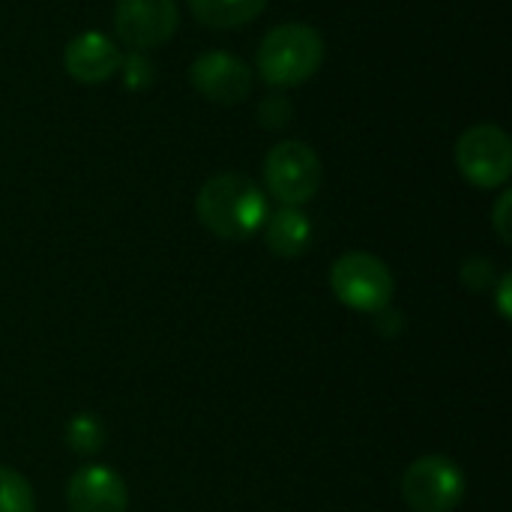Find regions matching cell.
<instances>
[{
  "mask_svg": "<svg viewBox=\"0 0 512 512\" xmlns=\"http://www.w3.org/2000/svg\"><path fill=\"white\" fill-rule=\"evenodd\" d=\"M510 192H504L501 198H498V207H495V231H498V237L504 240V243H510Z\"/></svg>",
  "mask_w": 512,
  "mask_h": 512,
  "instance_id": "16",
  "label": "cell"
},
{
  "mask_svg": "<svg viewBox=\"0 0 512 512\" xmlns=\"http://www.w3.org/2000/svg\"><path fill=\"white\" fill-rule=\"evenodd\" d=\"M180 24L174 0H117L114 33L132 51L165 45Z\"/></svg>",
  "mask_w": 512,
  "mask_h": 512,
  "instance_id": "7",
  "label": "cell"
},
{
  "mask_svg": "<svg viewBox=\"0 0 512 512\" xmlns=\"http://www.w3.org/2000/svg\"><path fill=\"white\" fill-rule=\"evenodd\" d=\"M189 78H192V87L204 99L219 102V105H237L252 90V72H249V66L240 57L225 54V51L201 54L192 63Z\"/></svg>",
  "mask_w": 512,
  "mask_h": 512,
  "instance_id": "8",
  "label": "cell"
},
{
  "mask_svg": "<svg viewBox=\"0 0 512 512\" xmlns=\"http://www.w3.org/2000/svg\"><path fill=\"white\" fill-rule=\"evenodd\" d=\"M192 15L213 30H231L267 9V0H189Z\"/></svg>",
  "mask_w": 512,
  "mask_h": 512,
  "instance_id": "12",
  "label": "cell"
},
{
  "mask_svg": "<svg viewBox=\"0 0 512 512\" xmlns=\"http://www.w3.org/2000/svg\"><path fill=\"white\" fill-rule=\"evenodd\" d=\"M498 306H501V315H504V318H510V276H504V279H501Z\"/></svg>",
  "mask_w": 512,
  "mask_h": 512,
  "instance_id": "17",
  "label": "cell"
},
{
  "mask_svg": "<svg viewBox=\"0 0 512 512\" xmlns=\"http://www.w3.org/2000/svg\"><path fill=\"white\" fill-rule=\"evenodd\" d=\"M0 512H36L30 483L18 471L3 465H0Z\"/></svg>",
  "mask_w": 512,
  "mask_h": 512,
  "instance_id": "14",
  "label": "cell"
},
{
  "mask_svg": "<svg viewBox=\"0 0 512 512\" xmlns=\"http://www.w3.org/2000/svg\"><path fill=\"white\" fill-rule=\"evenodd\" d=\"M150 78H153V72H150V66L144 63V57L132 54V57L126 60V87L141 90Z\"/></svg>",
  "mask_w": 512,
  "mask_h": 512,
  "instance_id": "15",
  "label": "cell"
},
{
  "mask_svg": "<svg viewBox=\"0 0 512 512\" xmlns=\"http://www.w3.org/2000/svg\"><path fill=\"white\" fill-rule=\"evenodd\" d=\"M195 213L210 234L222 240H246L261 231L270 210L267 195L255 180L243 174H216L201 186Z\"/></svg>",
  "mask_w": 512,
  "mask_h": 512,
  "instance_id": "1",
  "label": "cell"
},
{
  "mask_svg": "<svg viewBox=\"0 0 512 512\" xmlns=\"http://www.w3.org/2000/svg\"><path fill=\"white\" fill-rule=\"evenodd\" d=\"M63 66L69 78H75L78 84H102L123 66V57L108 36L87 30L66 45Z\"/></svg>",
  "mask_w": 512,
  "mask_h": 512,
  "instance_id": "10",
  "label": "cell"
},
{
  "mask_svg": "<svg viewBox=\"0 0 512 512\" xmlns=\"http://www.w3.org/2000/svg\"><path fill=\"white\" fill-rule=\"evenodd\" d=\"M63 441L75 456H96L105 444V426L96 414H72L63 429Z\"/></svg>",
  "mask_w": 512,
  "mask_h": 512,
  "instance_id": "13",
  "label": "cell"
},
{
  "mask_svg": "<svg viewBox=\"0 0 512 512\" xmlns=\"http://www.w3.org/2000/svg\"><path fill=\"white\" fill-rule=\"evenodd\" d=\"M330 288L342 306L375 315L393 303L396 279L381 258L369 252H348L336 258L330 270Z\"/></svg>",
  "mask_w": 512,
  "mask_h": 512,
  "instance_id": "3",
  "label": "cell"
},
{
  "mask_svg": "<svg viewBox=\"0 0 512 512\" xmlns=\"http://www.w3.org/2000/svg\"><path fill=\"white\" fill-rule=\"evenodd\" d=\"M402 498L414 512H453L465 498V474L447 456H423L405 471Z\"/></svg>",
  "mask_w": 512,
  "mask_h": 512,
  "instance_id": "6",
  "label": "cell"
},
{
  "mask_svg": "<svg viewBox=\"0 0 512 512\" xmlns=\"http://www.w3.org/2000/svg\"><path fill=\"white\" fill-rule=\"evenodd\" d=\"M324 63V39L309 24H279L258 45V75L270 87H297Z\"/></svg>",
  "mask_w": 512,
  "mask_h": 512,
  "instance_id": "2",
  "label": "cell"
},
{
  "mask_svg": "<svg viewBox=\"0 0 512 512\" xmlns=\"http://www.w3.org/2000/svg\"><path fill=\"white\" fill-rule=\"evenodd\" d=\"M459 174L477 189H498L512 174V144L507 132L492 123L471 126L456 144Z\"/></svg>",
  "mask_w": 512,
  "mask_h": 512,
  "instance_id": "5",
  "label": "cell"
},
{
  "mask_svg": "<svg viewBox=\"0 0 512 512\" xmlns=\"http://www.w3.org/2000/svg\"><path fill=\"white\" fill-rule=\"evenodd\" d=\"M69 512H126L129 489L123 477L105 465H84L66 483Z\"/></svg>",
  "mask_w": 512,
  "mask_h": 512,
  "instance_id": "9",
  "label": "cell"
},
{
  "mask_svg": "<svg viewBox=\"0 0 512 512\" xmlns=\"http://www.w3.org/2000/svg\"><path fill=\"white\" fill-rule=\"evenodd\" d=\"M264 183L282 207H300L321 189V159L303 141H279L264 159Z\"/></svg>",
  "mask_w": 512,
  "mask_h": 512,
  "instance_id": "4",
  "label": "cell"
},
{
  "mask_svg": "<svg viewBox=\"0 0 512 512\" xmlns=\"http://www.w3.org/2000/svg\"><path fill=\"white\" fill-rule=\"evenodd\" d=\"M267 249L279 258H300L312 243V222L300 207H279L264 219Z\"/></svg>",
  "mask_w": 512,
  "mask_h": 512,
  "instance_id": "11",
  "label": "cell"
}]
</instances>
